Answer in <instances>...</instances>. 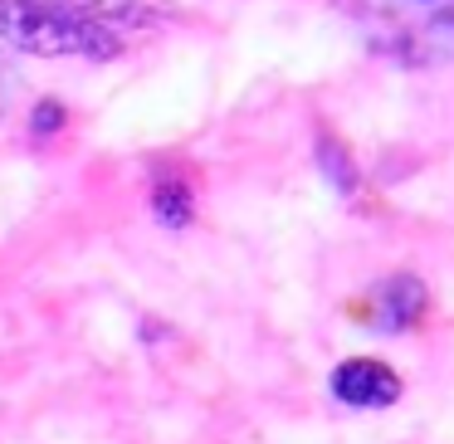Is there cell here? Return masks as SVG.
<instances>
[{
	"label": "cell",
	"instance_id": "cell-1",
	"mask_svg": "<svg viewBox=\"0 0 454 444\" xmlns=\"http://www.w3.org/2000/svg\"><path fill=\"white\" fill-rule=\"evenodd\" d=\"M0 40L40 59H113L122 35L108 25L103 5H74V0H0Z\"/></svg>",
	"mask_w": 454,
	"mask_h": 444
},
{
	"label": "cell",
	"instance_id": "cell-4",
	"mask_svg": "<svg viewBox=\"0 0 454 444\" xmlns=\"http://www.w3.org/2000/svg\"><path fill=\"white\" fill-rule=\"evenodd\" d=\"M152 206H157V220L171 230H181L191 220V191L181 186V181H161L157 196H152Z\"/></svg>",
	"mask_w": 454,
	"mask_h": 444
},
{
	"label": "cell",
	"instance_id": "cell-7",
	"mask_svg": "<svg viewBox=\"0 0 454 444\" xmlns=\"http://www.w3.org/2000/svg\"><path fill=\"white\" fill-rule=\"evenodd\" d=\"M420 5H434V0H420Z\"/></svg>",
	"mask_w": 454,
	"mask_h": 444
},
{
	"label": "cell",
	"instance_id": "cell-2",
	"mask_svg": "<svg viewBox=\"0 0 454 444\" xmlns=\"http://www.w3.org/2000/svg\"><path fill=\"white\" fill-rule=\"evenodd\" d=\"M333 395L347 405H395L401 401V376L386 362H372V356H352L333 371Z\"/></svg>",
	"mask_w": 454,
	"mask_h": 444
},
{
	"label": "cell",
	"instance_id": "cell-6",
	"mask_svg": "<svg viewBox=\"0 0 454 444\" xmlns=\"http://www.w3.org/2000/svg\"><path fill=\"white\" fill-rule=\"evenodd\" d=\"M64 128V108L59 103H40L35 108V132H59Z\"/></svg>",
	"mask_w": 454,
	"mask_h": 444
},
{
	"label": "cell",
	"instance_id": "cell-3",
	"mask_svg": "<svg viewBox=\"0 0 454 444\" xmlns=\"http://www.w3.org/2000/svg\"><path fill=\"white\" fill-rule=\"evenodd\" d=\"M420 313H425V284L415 274H391L372 298H366L362 323L386 327V332H401V327L420 323Z\"/></svg>",
	"mask_w": 454,
	"mask_h": 444
},
{
	"label": "cell",
	"instance_id": "cell-5",
	"mask_svg": "<svg viewBox=\"0 0 454 444\" xmlns=\"http://www.w3.org/2000/svg\"><path fill=\"white\" fill-rule=\"evenodd\" d=\"M323 171H333L337 186H342V191H352V186H356L352 167H347V152L337 147V142H323Z\"/></svg>",
	"mask_w": 454,
	"mask_h": 444
}]
</instances>
